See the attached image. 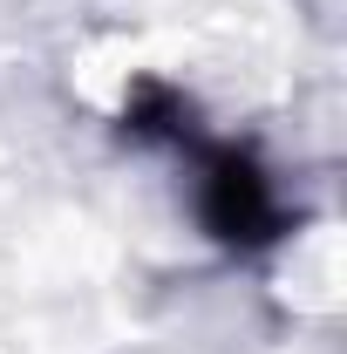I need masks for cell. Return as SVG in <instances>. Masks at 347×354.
Listing matches in <instances>:
<instances>
[{"label":"cell","instance_id":"1","mask_svg":"<svg viewBox=\"0 0 347 354\" xmlns=\"http://www.w3.org/2000/svg\"><path fill=\"white\" fill-rule=\"evenodd\" d=\"M198 205H205V225L225 245L252 252V245L279 239V198H272L265 171L245 150H205V191H198Z\"/></svg>","mask_w":347,"mask_h":354}]
</instances>
